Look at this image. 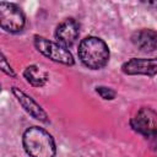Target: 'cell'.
I'll return each instance as SVG.
<instances>
[{"label":"cell","instance_id":"cell-1","mask_svg":"<svg viewBox=\"0 0 157 157\" xmlns=\"http://www.w3.org/2000/svg\"><path fill=\"white\" fill-rule=\"evenodd\" d=\"M22 144L31 157H54L56 152L54 139L39 126L28 128L23 134Z\"/></svg>","mask_w":157,"mask_h":157},{"label":"cell","instance_id":"cell-2","mask_svg":"<svg viewBox=\"0 0 157 157\" xmlns=\"http://www.w3.org/2000/svg\"><path fill=\"white\" fill-rule=\"evenodd\" d=\"M78 58L88 69H102L109 59L108 45L98 37H86L78 45Z\"/></svg>","mask_w":157,"mask_h":157},{"label":"cell","instance_id":"cell-3","mask_svg":"<svg viewBox=\"0 0 157 157\" xmlns=\"http://www.w3.org/2000/svg\"><path fill=\"white\" fill-rule=\"evenodd\" d=\"M131 128L150 141L157 142V113L151 108H141L130 120Z\"/></svg>","mask_w":157,"mask_h":157},{"label":"cell","instance_id":"cell-4","mask_svg":"<svg viewBox=\"0 0 157 157\" xmlns=\"http://www.w3.org/2000/svg\"><path fill=\"white\" fill-rule=\"evenodd\" d=\"M34 45L36 48L47 58L55 63H60L64 65H72L74 58L71 53L59 43L52 42L44 37H34Z\"/></svg>","mask_w":157,"mask_h":157},{"label":"cell","instance_id":"cell-5","mask_svg":"<svg viewBox=\"0 0 157 157\" xmlns=\"http://www.w3.org/2000/svg\"><path fill=\"white\" fill-rule=\"evenodd\" d=\"M25 15L22 10L12 2H0V25L10 33H16L25 27Z\"/></svg>","mask_w":157,"mask_h":157},{"label":"cell","instance_id":"cell-6","mask_svg":"<svg viewBox=\"0 0 157 157\" xmlns=\"http://www.w3.org/2000/svg\"><path fill=\"white\" fill-rule=\"evenodd\" d=\"M121 70L126 75L153 76L157 74V58H151V59L132 58L123 64Z\"/></svg>","mask_w":157,"mask_h":157},{"label":"cell","instance_id":"cell-7","mask_svg":"<svg viewBox=\"0 0 157 157\" xmlns=\"http://www.w3.org/2000/svg\"><path fill=\"white\" fill-rule=\"evenodd\" d=\"M80 33V26L74 18H65L63 22H60L55 29V39L56 42L65 47L69 48L71 47Z\"/></svg>","mask_w":157,"mask_h":157},{"label":"cell","instance_id":"cell-8","mask_svg":"<svg viewBox=\"0 0 157 157\" xmlns=\"http://www.w3.org/2000/svg\"><path fill=\"white\" fill-rule=\"evenodd\" d=\"M12 93L15 94L16 99L18 101V103L22 105V108L34 119L39 120V121H48V115L44 112V109L27 93H25L23 91H21L17 87H12Z\"/></svg>","mask_w":157,"mask_h":157},{"label":"cell","instance_id":"cell-9","mask_svg":"<svg viewBox=\"0 0 157 157\" xmlns=\"http://www.w3.org/2000/svg\"><path fill=\"white\" fill-rule=\"evenodd\" d=\"M131 42L142 52H152L157 48V31L142 28L131 34Z\"/></svg>","mask_w":157,"mask_h":157},{"label":"cell","instance_id":"cell-10","mask_svg":"<svg viewBox=\"0 0 157 157\" xmlns=\"http://www.w3.org/2000/svg\"><path fill=\"white\" fill-rule=\"evenodd\" d=\"M23 76L27 82L34 87H42L48 81V74L37 65L27 66L23 71Z\"/></svg>","mask_w":157,"mask_h":157},{"label":"cell","instance_id":"cell-11","mask_svg":"<svg viewBox=\"0 0 157 157\" xmlns=\"http://www.w3.org/2000/svg\"><path fill=\"white\" fill-rule=\"evenodd\" d=\"M96 92L105 101H112L114 99L115 97V91H113L112 88L109 87H104V86H99V87H96Z\"/></svg>","mask_w":157,"mask_h":157},{"label":"cell","instance_id":"cell-12","mask_svg":"<svg viewBox=\"0 0 157 157\" xmlns=\"http://www.w3.org/2000/svg\"><path fill=\"white\" fill-rule=\"evenodd\" d=\"M0 66H1V70H2L5 74H7V75L15 77V72H13L12 67L7 64V60H6V58H5L4 55H1V63H0Z\"/></svg>","mask_w":157,"mask_h":157}]
</instances>
